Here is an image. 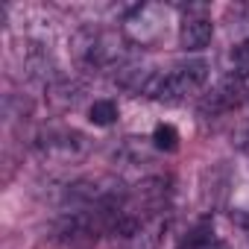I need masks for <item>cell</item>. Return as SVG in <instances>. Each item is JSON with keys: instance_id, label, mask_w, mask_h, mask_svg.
Wrapping results in <instances>:
<instances>
[{"instance_id": "1", "label": "cell", "mask_w": 249, "mask_h": 249, "mask_svg": "<svg viewBox=\"0 0 249 249\" xmlns=\"http://www.w3.org/2000/svg\"><path fill=\"white\" fill-rule=\"evenodd\" d=\"M208 82V65L205 62H188L179 65L176 71L167 73H150L147 85H144V97L159 100V103H182L194 94H199Z\"/></svg>"}, {"instance_id": "2", "label": "cell", "mask_w": 249, "mask_h": 249, "mask_svg": "<svg viewBox=\"0 0 249 249\" xmlns=\"http://www.w3.org/2000/svg\"><path fill=\"white\" fill-rule=\"evenodd\" d=\"M167 196H170V182L161 179V176H150V179H141L129 194H126V205L144 217V220H156L164 205H167Z\"/></svg>"}, {"instance_id": "3", "label": "cell", "mask_w": 249, "mask_h": 249, "mask_svg": "<svg viewBox=\"0 0 249 249\" xmlns=\"http://www.w3.org/2000/svg\"><path fill=\"white\" fill-rule=\"evenodd\" d=\"M36 150L47 161H76L85 156L88 141L79 132H47L36 141Z\"/></svg>"}, {"instance_id": "4", "label": "cell", "mask_w": 249, "mask_h": 249, "mask_svg": "<svg viewBox=\"0 0 249 249\" xmlns=\"http://www.w3.org/2000/svg\"><path fill=\"white\" fill-rule=\"evenodd\" d=\"M243 97H246V79L237 76V73H229V76H223L220 85L202 100V114H211V117L226 114V111H231L234 106H240Z\"/></svg>"}, {"instance_id": "5", "label": "cell", "mask_w": 249, "mask_h": 249, "mask_svg": "<svg viewBox=\"0 0 249 249\" xmlns=\"http://www.w3.org/2000/svg\"><path fill=\"white\" fill-rule=\"evenodd\" d=\"M123 33L135 44H153L161 33V18L159 6H138L126 21H123Z\"/></svg>"}, {"instance_id": "6", "label": "cell", "mask_w": 249, "mask_h": 249, "mask_svg": "<svg viewBox=\"0 0 249 249\" xmlns=\"http://www.w3.org/2000/svg\"><path fill=\"white\" fill-rule=\"evenodd\" d=\"M211 38H214V24L205 15H188L179 24V47L182 50L199 53L211 44Z\"/></svg>"}, {"instance_id": "7", "label": "cell", "mask_w": 249, "mask_h": 249, "mask_svg": "<svg viewBox=\"0 0 249 249\" xmlns=\"http://www.w3.org/2000/svg\"><path fill=\"white\" fill-rule=\"evenodd\" d=\"M24 71H27V76H33V79H38V82H50V85L59 82V76H56V62H53V56L47 53V47H41V44H30V47L24 50Z\"/></svg>"}, {"instance_id": "8", "label": "cell", "mask_w": 249, "mask_h": 249, "mask_svg": "<svg viewBox=\"0 0 249 249\" xmlns=\"http://www.w3.org/2000/svg\"><path fill=\"white\" fill-rule=\"evenodd\" d=\"M47 100H50V106H53V108H59V111L73 108V106L82 100V85L68 82V79H59L56 85H50V88H47Z\"/></svg>"}, {"instance_id": "9", "label": "cell", "mask_w": 249, "mask_h": 249, "mask_svg": "<svg viewBox=\"0 0 249 249\" xmlns=\"http://www.w3.org/2000/svg\"><path fill=\"white\" fill-rule=\"evenodd\" d=\"M161 231H164V220L156 217V220H147L141 226V231L129 240V249H156L159 240H161Z\"/></svg>"}, {"instance_id": "10", "label": "cell", "mask_w": 249, "mask_h": 249, "mask_svg": "<svg viewBox=\"0 0 249 249\" xmlns=\"http://www.w3.org/2000/svg\"><path fill=\"white\" fill-rule=\"evenodd\" d=\"M120 117V108H117V103L114 100H94L91 103V108H88V120L94 123V126H111V123Z\"/></svg>"}, {"instance_id": "11", "label": "cell", "mask_w": 249, "mask_h": 249, "mask_svg": "<svg viewBox=\"0 0 249 249\" xmlns=\"http://www.w3.org/2000/svg\"><path fill=\"white\" fill-rule=\"evenodd\" d=\"M153 144H156V150H164V153H173L179 147V132L173 123H159L153 129Z\"/></svg>"}, {"instance_id": "12", "label": "cell", "mask_w": 249, "mask_h": 249, "mask_svg": "<svg viewBox=\"0 0 249 249\" xmlns=\"http://www.w3.org/2000/svg\"><path fill=\"white\" fill-rule=\"evenodd\" d=\"M231 65H234L231 73L249 79V38H243V41H237V44L231 47Z\"/></svg>"}]
</instances>
